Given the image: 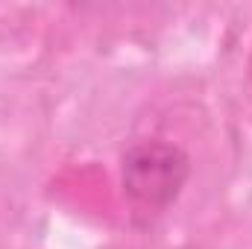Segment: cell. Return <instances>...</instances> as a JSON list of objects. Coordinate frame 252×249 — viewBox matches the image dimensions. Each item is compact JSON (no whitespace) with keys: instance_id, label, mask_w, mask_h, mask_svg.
Here are the masks:
<instances>
[{"instance_id":"cell-1","label":"cell","mask_w":252,"mask_h":249,"mask_svg":"<svg viewBox=\"0 0 252 249\" xmlns=\"http://www.w3.org/2000/svg\"><path fill=\"white\" fill-rule=\"evenodd\" d=\"M190 179V158L182 147L164 138H141L121 156V187L135 220L161 217Z\"/></svg>"}]
</instances>
